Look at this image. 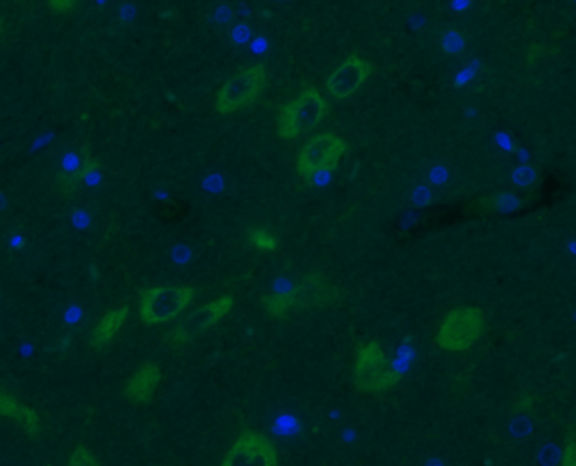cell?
Here are the masks:
<instances>
[{
    "mask_svg": "<svg viewBox=\"0 0 576 466\" xmlns=\"http://www.w3.org/2000/svg\"><path fill=\"white\" fill-rule=\"evenodd\" d=\"M342 301V291L328 281L320 272H313L289 289L278 291L272 296V311L286 320L291 311H310L325 308Z\"/></svg>",
    "mask_w": 576,
    "mask_h": 466,
    "instance_id": "cell-1",
    "label": "cell"
},
{
    "mask_svg": "<svg viewBox=\"0 0 576 466\" xmlns=\"http://www.w3.org/2000/svg\"><path fill=\"white\" fill-rule=\"evenodd\" d=\"M403 374L394 369L377 340L360 343L355 353L354 385L364 394H381L396 387Z\"/></svg>",
    "mask_w": 576,
    "mask_h": 466,
    "instance_id": "cell-2",
    "label": "cell"
},
{
    "mask_svg": "<svg viewBox=\"0 0 576 466\" xmlns=\"http://www.w3.org/2000/svg\"><path fill=\"white\" fill-rule=\"evenodd\" d=\"M328 114V103L315 87H308L289 100L278 112V134L284 141H294L315 129Z\"/></svg>",
    "mask_w": 576,
    "mask_h": 466,
    "instance_id": "cell-3",
    "label": "cell"
},
{
    "mask_svg": "<svg viewBox=\"0 0 576 466\" xmlns=\"http://www.w3.org/2000/svg\"><path fill=\"white\" fill-rule=\"evenodd\" d=\"M196 298V289L188 284H169L141 291L139 313L144 325L158 326L180 316Z\"/></svg>",
    "mask_w": 576,
    "mask_h": 466,
    "instance_id": "cell-4",
    "label": "cell"
},
{
    "mask_svg": "<svg viewBox=\"0 0 576 466\" xmlns=\"http://www.w3.org/2000/svg\"><path fill=\"white\" fill-rule=\"evenodd\" d=\"M485 331V315L477 306H460L441 321L436 345L450 353L467 352L479 342Z\"/></svg>",
    "mask_w": 576,
    "mask_h": 466,
    "instance_id": "cell-5",
    "label": "cell"
},
{
    "mask_svg": "<svg viewBox=\"0 0 576 466\" xmlns=\"http://www.w3.org/2000/svg\"><path fill=\"white\" fill-rule=\"evenodd\" d=\"M267 87V68L264 65L247 66L229 78L220 88L215 100V112L230 115L247 109L261 98Z\"/></svg>",
    "mask_w": 576,
    "mask_h": 466,
    "instance_id": "cell-6",
    "label": "cell"
},
{
    "mask_svg": "<svg viewBox=\"0 0 576 466\" xmlns=\"http://www.w3.org/2000/svg\"><path fill=\"white\" fill-rule=\"evenodd\" d=\"M234 301L232 294H223L215 301L203 304L202 308L195 309L190 315L181 318L176 326L168 331L166 343L173 350L188 347L190 343L198 340L205 331L217 326L225 316L229 315L230 309L234 308Z\"/></svg>",
    "mask_w": 576,
    "mask_h": 466,
    "instance_id": "cell-7",
    "label": "cell"
},
{
    "mask_svg": "<svg viewBox=\"0 0 576 466\" xmlns=\"http://www.w3.org/2000/svg\"><path fill=\"white\" fill-rule=\"evenodd\" d=\"M347 151V141L342 137L335 136L332 132L316 134L299 151L296 173L301 178L311 179L323 171H333Z\"/></svg>",
    "mask_w": 576,
    "mask_h": 466,
    "instance_id": "cell-8",
    "label": "cell"
},
{
    "mask_svg": "<svg viewBox=\"0 0 576 466\" xmlns=\"http://www.w3.org/2000/svg\"><path fill=\"white\" fill-rule=\"evenodd\" d=\"M220 466H279L278 448L267 434L247 429L235 439Z\"/></svg>",
    "mask_w": 576,
    "mask_h": 466,
    "instance_id": "cell-9",
    "label": "cell"
},
{
    "mask_svg": "<svg viewBox=\"0 0 576 466\" xmlns=\"http://www.w3.org/2000/svg\"><path fill=\"white\" fill-rule=\"evenodd\" d=\"M372 75V65L359 55L348 56L342 65L335 68L327 78V90L333 98L345 100L359 92L369 76Z\"/></svg>",
    "mask_w": 576,
    "mask_h": 466,
    "instance_id": "cell-10",
    "label": "cell"
},
{
    "mask_svg": "<svg viewBox=\"0 0 576 466\" xmlns=\"http://www.w3.org/2000/svg\"><path fill=\"white\" fill-rule=\"evenodd\" d=\"M98 169L97 159L92 158L88 149H78V151L66 154L63 166L58 173V186L65 196H70L78 190V186L83 181H87L90 174L95 173Z\"/></svg>",
    "mask_w": 576,
    "mask_h": 466,
    "instance_id": "cell-11",
    "label": "cell"
},
{
    "mask_svg": "<svg viewBox=\"0 0 576 466\" xmlns=\"http://www.w3.org/2000/svg\"><path fill=\"white\" fill-rule=\"evenodd\" d=\"M161 369L156 362H146L125 382L124 396L132 404H147L161 382Z\"/></svg>",
    "mask_w": 576,
    "mask_h": 466,
    "instance_id": "cell-12",
    "label": "cell"
},
{
    "mask_svg": "<svg viewBox=\"0 0 576 466\" xmlns=\"http://www.w3.org/2000/svg\"><path fill=\"white\" fill-rule=\"evenodd\" d=\"M0 414L6 419L16 421L29 439H38L41 436L43 426L38 411L28 404L17 401L16 397L7 394V391H2L0 394Z\"/></svg>",
    "mask_w": 576,
    "mask_h": 466,
    "instance_id": "cell-13",
    "label": "cell"
},
{
    "mask_svg": "<svg viewBox=\"0 0 576 466\" xmlns=\"http://www.w3.org/2000/svg\"><path fill=\"white\" fill-rule=\"evenodd\" d=\"M131 315L129 306H117L110 309L107 315L102 316L97 325L93 326L90 335H88V345L92 348H104L114 340L115 335L119 333L120 328L125 325V321Z\"/></svg>",
    "mask_w": 576,
    "mask_h": 466,
    "instance_id": "cell-14",
    "label": "cell"
},
{
    "mask_svg": "<svg viewBox=\"0 0 576 466\" xmlns=\"http://www.w3.org/2000/svg\"><path fill=\"white\" fill-rule=\"evenodd\" d=\"M477 205L482 206L485 210H490V212L511 213L516 212L517 208L521 206V200L512 193H499V195L487 196L484 200H480Z\"/></svg>",
    "mask_w": 576,
    "mask_h": 466,
    "instance_id": "cell-15",
    "label": "cell"
},
{
    "mask_svg": "<svg viewBox=\"0 0 576 466\" xmlns=\"http://www.w3.org/2000/svg\"><path fill=\"white\" fill-rule=\"evenodd\" d=\"M250 244L254 245L261 252H276L279 249V242L266 228H249L247 230Z\"/></svg>",
    "mask_w": 576,
    "mask_h": 466,
    "instance_id": "cell-16",
    "label": "cell"
},
{
    "mask_svg": "<svg viewBox=\"0 0 576 466\" xmlns=\"http://www.w3.org/2000/svg\"><path fill=\"white\" fill-rule=\"evenodd\" d=\"M66 466H100L97 458L93 455L92 450L87 446H77L71 451L70 458Z\"/></svg>",
    "mask_w": 576,
    "mask_h": 466,
    "instance_id": "cell-17",
    "label": "cell"
},
{
    "mask_svg": "<svg viewBox=\"0 0 576 466\" xmlns=\"http://www.w3.org/2000/svg\"><path fill=\"white\" fill-rule=\"evenodd\" d=\"M561 466H576V433L568 434L565 438Z\"/></svg>",
    "mask_w": 576,
    "mask_h": 466,
    "instance_id": "cell-18",
    "label": "cell"
},
{
    "mask_svg": "<svg viewBox=\"0 0 576 466\" xmlns=\"http://www.w3.org/2000/svg\"><path fill=\"white\" fill-rule=\"evenodd\" d=\"M49 6H51V11L56 12V14H68L75 9L77 4L73 0H51Z\"/></svg>",
    "mask_w": 576,
    "mask_h": 466,
    "instance_id": "cell-19",
    "label": "cell"
},
{
    "mask_svg": "<svg viewBox=\"0 0 576 466\" xmlns=\"http://www.w3.org/2000/svg\"><path fill=\"white\" fill-rule=\"evenodd\" d=\"M534 402H536V399H533V397H522V399L516 402V409L517 411H519V409H521V411H529V409H533Z\"/></svg>",
    "mask_w": 576,
    "mask_h": 466,
    "instance_id": "cell-20",
    "label": "cell"
}]
</instances>
